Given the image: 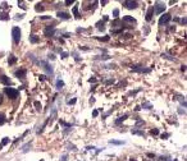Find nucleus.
<instances>
[{
	"instance_id": "f257e3e1",
	"label": "nucleus",
	"mask_w": 187,
	"mask_h": 161,
	"mask_svg": "<svg viewBox=\"0 0 187 161\" xmlns=\"http://www.w3.org/2000/svg\"><path fill=\"white\" fill-rule=\"evenodd\" d=\"M4 92H5V95L8 96L10 100H14V99H17L18 97V95H19V91L17 88H12V87H6V88H4Z\"/></svg>"
},
{
	"instance_id": "f03ea898",
	"label": "nucleus",
	"mask_w": 187,
	"mask_h": 161,
	"mask_svg": "<svg viewBox=\"0 0 187 161\" xmlns=\"http://www.w3.org/2000/svg\"><path fill=\"white\" fill-rule=\"evenodd\" d=\"M12 36H13L14 44H19V41H21V30H19L18 27H13L12 28Z\"/></svg>"
},
{
	"instance_id": "7ed1b4c3",
	"label": "nucleus",
	"mask_w": 187,
	"mask_h": 161,
	"mask_svg": "<svg viewBox=\"0 0 187 161\" xmlns=\"http://www.w3.org/2000/svg\"><path fill=\"white\" fill-rule=\"evenodd\" d=\"M38 64H40L41 67H44V69L46 70L47 74H50V76H53V74H54V69H53V67H51L47 62H45V60H41V62H38Z\"/></svg>"
},
{
	"instance_id": "20e7f679",
	"label": "nucleus",
	"mask_w": 187,
	"mask_h": 161,
	"mask_svg": "<svg viewBox=\"0 0 187 161\" xmlns=\"http://www.w3.org/2000/svg\"><path fill=\"white\" fill-rule=\"evenodd\" d=\"M153 68H144V67H138V65H132L131 70L136 73H150Z\"/></svg>"
},
{
	"instance_id": "39448f33",
	"label": "nucleus",
	"mask_w": 187,
	"mask_h": 161,
	"mask_svg": "<svg viewBox=\"0 0 187 161\" xmlns=\"http://www.w3.org/2000/svg\"><path fill=\"white\" fill-rule=\"evenodd\" d=\"M153 8H154V13L162 14V13L165 10V4H164V3H156L155 6H153Z\"/></svg>"
},
{
	"instance_id": "423d86ee",
	"label": "nucleus",
	"mask_w": 187,
	"mask_h": 161,
	"mask_svg": "<svg viewBox=\"0 0 187 161\" xmlns=\"http://www.w3.org/2000/svg\"><path fill=\"white\" fill-rule=\"evenodd\" d=\"M26 74H27V69L26 68H21V69H18V70H15L14 72V76L17 77V78H19V79H24Z\"/></svg>"
},
{
	"instance_id": "0eeeda50",
	"label": "nucleus",
	"mask_w": 187,
	"mask_h": 161,
	"mask_svg": "<svg viewBox=\"0 0 187 161\" xmlns=\"http://www.w3.org/2000/svg\"><path fill=\"white\" fill-rule=\"evenodd\" d=\"M170 19H172V15H170L169 13H167V14H163L162 17L159 18V24H160V26L167 24V23H168V22L170 21Z\"/></svg>"
},
{
	"instance_id": "6e6552de",
	"label": "nucleus",
	"mask_w": 187,
	"mask_h": 161,
	"mask_svg": "<svg viewBox=\"0 0 187 161\" xmlns=\"http://www.w3.org/2000/svg\"><path fill=\"white\" fill-rule=\"evenodd\" d=\"M44 33H45V36H46V37H51L54 33H55V28H54L53 26H47V27L45 28Z\"/></svg>"
},
{
	"instance_id": "1a4fd4ad",
	"label": "nucleus",
	"mask_w": 187,
	"mask_h": 161,
	"mask_svg": "<svg viewBox=\"0 0 187 161\" xmlns=\"http://www.w3.org/2000/svg\"><path fill=\"white\" fill-rule=\"evenodd\" d=\"M122 4H123L126 8H128V9H136L137 6H138L137 1H123Z\"/></svg>"
},
{
	"instance_id": "9d476101",
	"label": "nucleus",
	"mask_w": 187,
	"mask_h": 161,
	"mask_svg": "<svg viewBox=\"0 0 187 161\" xmlns=\"http://www.w3.org/2000/svg\"><path fill=\"white\" fill-rule=\"evenodd\" d=\"M153 14H154V8L150 6V8L147 9V13H146V21L147 22H150L151 19H153Z\"/></svg>"
},
{
	"instance_id": "9b49d317",
	"label": "nucleus",
	"mask_w": 187,
	"mask_h": 161,
	"mask_svg": "<svg viewBox=\"0 0 187 161\" xmlns=\"http://www.w3.org/2000/svg\"><path fill=\"white\" fill-rule=\"evenodd\" d=\"M0 82H3V83H4V85H6L8 87L12 85V80L9 79L6 76H1V77H0Z\"/></svg>"
},
{
	"instance_id": "f8f14e48",
	"label": "nucleus",
	"mask_w": 187,
	"mask_h": 161,
	"mask_svg": "<svg viewBox=\"0 0 187 161\" xmlns=\"http://www.w3.org/2000/svg\"><path fill=\"white\" fill-rule=\"evenodd\" d=\"M58 17H59L60 19H69L70 15L68 14V13H66V12H58Z\"/></svg>"
},
{
	"instance_id": "ddd939ff",
	"label": "nucleus",
	"mask_w": 187,
	"mask_h": 161,
	"mask_svg": "<svg viewBox=\"0 0 187 161\" xmlns=\"http://www.w3.org/2000/svg\"><path fill=\"white\" fill-rule=\"evenodd\" d=\"M8 63H9V65H14V64L17 63V58H15L14 55H9Z\"/></svg>"
},
{
	"instance_id": "4468645a",
	"label": "nucleus",
	"mask_w": 187,
	"mask_h": 161,
	"mask_svg": "<svg viewBox=\"0 0 187 161\" xmlns=\"http://www.w3.org/2000/svg\"><path fill=\"white\" fill-rule=\"evenodd\" d=\"M132 134H137V136H141V137H144L145 136V133H144V130H140V129H137V128H135V129H132Z\"/></svg>"
},
{
	"instance_id": "2eb2a0df",
	"label": "nucleus",
	"mask_w": 187,
	"mask_h": 161,
	"mask_svg": "<svg viewBox=\"0 0 187 161\" xmlns=\"http://www.w3.org/2000/svg\"><path fill=\"white\" fill-rule=\"evenodd\" d=\"M127 118H128V114H124V115H123V117H121V118H118V119H117V120H115V124H117V125H118V124H121V123H122V121H124V120H126V119H127Z\"/></svg>"
},
{
	"instance_id": "dca6fc26",
	"label": "nucleus",
	"mask_w": 187,
	"mask_h": 161,
	"mask_svg": "<svg viewBox=\"0 0 187 161\" xmlns=\"http://www.w3.org/2000/svg\"><path fill=\"white\" fill-rule=\"evenodd\" d=\"M30 41H31L32 44H37L38 41H40V38H38L36 35H31V36H30Z\"/></svg>"
},
{
	"instance_id": "f3484780",
	"label": "nucleus",
	"mask_w": 187,
	"mask_h": 161,
	"mask_svg": "<svg viewBox=\"0 0 187 161\" xmlns=\"http://www.w3.org/2000/svg\"><path fill=\"white\" fill-rule=\"evenodd\" d=\"M123 21L124 22H132V23H136V19L132 18L131 15H126V17H123Z\"/></svg>"
},
{
	"instance_id": "a211bd4d",
	"label": "nucleus",
	"mask_w": 187,
	"mask_h": 161,
	"mask_svg": "<svg viewBox=\"0 0 187 161\" xmlns=\"http://www.w3.org/2000/svg\"><path fill=\"white\" fill-rule=\"evenodd\" d=\"M73 14H75L76 18H81V15H80V13H78V5L73 6Z\"/></svg>"
},
{
	"instance_id": "6ab92c4d",
	"label": "nucleus",
	"mask_w": 187,
	"mask_h": 161,
	"mask_svg": "<svg viewBox=\"0 0 187 161\" xmlns=\"http://www.w3.org/2000/svg\"><path fill=\"white\" fill-rule=\"evenodd\" d=\"M8 143H9V138L4 137V138H3V141H1V143H0V149H3V147H4L5 144H8Z\"/></svg>"
},
{
	"instance_id": "aec40b11",
	"label": "nucleus",
	"mask_w": 187,
	"mask_h": 161,
	"mask_svg": "<svg viewBox=\"0 0 187 161\" xmlns=\"http://www.w3.org/2000/svg\"><path fill=\"white\" fill-rule=\"evenodd\" d=\"M177 100H178L179 102L183 105V108H186V100H185V97H182V96H179V95H177Z\"/></svg>"
},
{
	"instance_id": "412c9836",
	"label": "nucleus",
	"mask_w": 187,
	"mask_h": 161,
	"mask_svg": "<svg viewBox=\"0 0 187 161\" xmlns=\"http://www.w3.org/2000/svg\"><path fill=\"white\" fill-rule=\"evenodd\" d=\"M141 108H142V109H146V110H150V109H153V105H151L150 102H144Z\"/></svg>"
},
{
	"instance_id": "4be33fe9",
	"label": "nucleus",
	"mask_w": 187,
	"mask_h": 161,
	"mask_svg": "<svg viewBox=\"0 0 187 161\" xmlns=\"http://www.w3.org/2000/svg\"><path fill=\"white\" fill-rule=\"evenodd\" d=\"M63 87H64V82H63L62 79H58L57 80V88L58 90H62Z\"/></svg>"
},
{
	"instance_id": "5701e85b",
	"label": "nucleus",
	"mask_w": 187,
	"mask_h": 161,
	"mask_svg": "<svg viewBox=\"0 0 187 161\" xmlns=\"http://www.w3.org/2000/svg\"><path fill=\"white\" fill-rule=\"evenodd\" d=\"M0 19H1V21H8L9 19L8 13H0Z\"/></svg>"
},
{
	"instance_id": "b1692460",
	"label": "nucleus",
	"mask_w": 187,
	"mask_h": 161,
	"mask_svg": "<svg viewBox=\"0 0 187 161\" xmlns=\"http://www.w3.org/2000/svg\"><path fill=\"white\" fill-rule=\"evenodd\" d=\"M109 143H112V144H117V146H119V144H124L123 141H115V139H110V141H109Z\"/></svg>"
},
{
	"instance_id": "393cba45",
	"label": "nucleus",
	"mask_w": 187,
	"mask_h": 161,
	"mask_svg": "<svg viewBox=\"0 0 187 161\" xmlns=\"http://www.w3.org/2000/svg\"><path fill=\"white\" fill-rule=\"evenodd\" d=\"M5 114H3V112H0V125L5 124Z\"/></svg>"
},
{
	"instance_id": "a878e982",
	"label": "nucleus",
	"mask_w": 187,
	"mask_h": 161,
	"mask_svg": "<svg viewBox=\"0 0 187 161\" xmlns=\"http://www.w3.org/2000/svg\"><path fill=\"white\" fill-rule=\"evenodd\" d=\"M28 149H31V143H27V144H26V146H23V147H22V152H23V153H26V152H27V151H28Z\"/></svg>"
},
{
	"instance_id": "bb28decb",
	"label": "nucleus",
	"mask_w": 187,
	"mask_h": 161,
	"mask_svg": "<svg viewBox=\"0 0 187 161\" xmlns=\"http://www.w3.org/2000/svg\"><path fill=\"white\" fill-rule=\"evenodd\" d=\"M59 123L63 125V127H66V128H70L72 127V124L70 123H66V121H63V120H59Z\"/></svg>"
},
{
	"instance_id": "cd10ccee",
	"label": "nucleus",
	"mask_w": 187,
	"mask_h": 161,
	"mask_svg": "<svg viewBox=\"0 0 187 161\" xmlns=\"http://www.w3.org/2000/svg\"><path fill=\"white\" fill-rule=\"evenodd\" d=\"M150 134H153V136H158V134H159V129L154 128V129H151V130H150Z\"/></svg>"
},
{
	"instance_id": "c85d7f7f",
	"label": "nucleus",
	"mask_w": 187,
	"mask_h": 161,
	"mask_svg": "<svg viewBox=\"0 0 187 161\" xmlns=\"http://www.w3.org/2000/svg\"><path fill=\"white\" fill-rule=\"evenodd\" d=\"M33 105H35V108H36V110H38V111L41 110V104H40L38 101H35V102H33Z\"/></svg>"
},
{
	"instance_id": "c756f323",
	"label": "nucleus",
	"mask_w": 187,
	"mask_h": 161,
	"mask_svg": "<svg viewBox=\"0 0 187 161\" xmlns=\"http://www.w3.org/2000/svg\"><path fill=\"white\" fill-rule=\"evenodd\" d=\"M98 40H100V41H104V42H108L109 41V36H104V37H96Z\"/></svg>"
},
{
	"instance_id": "7c9ffc66",
	"label": "nucleus",
	"mask_w": 187,
	"mask_h": 161,
	"mask_svg": "<svg viewBox=\"0 0 187 161\" xmlns=\"http://www.w3.org/2000/svg\"><path fill=\"white\" fill-rule=\"evenodd\" d=\"M159 161H172V160L168 156H162V157H159Z\"/></svg>"
},
{
	"instance_id": "2f4dec72",
	"label": "nucleus",
	"mask_w": 187,
	"mask_h": 161,
	"mask_svg": "<svg viewBox=\"0 0 187 161\" xmlns=\"http://www.w3.org/2000/svg\"><path fill=\"white\" fill-rule=\"evenodd\" d=\"M95 59H103V60H108V59H110V56H109V55H104V56H96Z\"/></svg>"
},
{
	"instance_id": "473e14b6",
	"label": "nucleus",
	"mask_w": 187,
	"mask_h": 161,
	"mask_svg": "<svg viewBox=\"0 0 187 161\" xmlns=\"http://www.w3.org/2000/svg\"><path fill=\"white\" fill-rule=\"evenodd\" d=\"M36 10H37V12H43V10H44L43 4H37V5H36Z\"/></svg>"
},
{
	"instance_id": "72a5a7b5",
	"label": "nucleus",
	"mask_w": 187,
	"mask_h": 161,
	"mask_svg": "<svg viewBox=\"0 0 187 161\" xmlns=\"http://www.w3.org/2000/svg\"><path fill=\"white\" fill-rule=\"evenodd\" d=\"M162 56H163V58H167V59H169V60H173V62L176 60L173 56H169V55H167V54H162Z\"/></svg>"
},
{
	"instance_id": "f704fd0d",
	"label": "nucleus",
	"mask_w": 187,
	"mask_h": 161,
	"mask_svg": "<svg viewBox=\"0 0 187 161\" xmlns=\"http://www.w3.org/2000/svg\"><path fill=\"white\" fill-rule=\"evenodd\" d=\"M141 125H145V121L144 120H137L136 121V127H141Z\"/></svg>"
},
{
	"instance_id": "c9c22d12",
	"label": "nucleus",
	"mask_w": 187,
	"mask_h": 161,
	"mask_svg": "<svg viewBox=\"0 0 187 161\" xmlns=\"http://www.w3.org/2000/svg\"><path fill=\"white\" fill-rule=\"evenodd\" d=\"M113 15H114V18H118V15H119V10H118V9H114V12H113Z\"/></svg>"
},
{
	"instance_id": "e433bc0d",
	"label": "nucleus",
	"mask_w": 187,
	"mask_h": 161,
	"mask_svg": "<svg viewBox=\"0 0 187 161\" xmlns=\"http://www.w3.org/2000/svg\"><path fill=\"white\" fill-rule=\"evenodd\" d=\"M110 83H114V79H109V80H105V85H110Z\"/></svg>"
},
{
	"instance_id": "4c0bfd02",
	"label": "nucleus",
	"mask_w": 187,
	"mask_h": 161,
	"mask_svg": "<svg viewBox=\"0 0 187 161\" xmlns=\"http://www.w3.org/2000/svg\"><path fill=\"white\" fill-rule=\"evenodd\" d=\"M73 3H75L73 0H67V1H66V5H70V4H73Z\"/></svg>"
},
{
	"instance_id": "58836bf2",
	"label": "nucleus",
	"mask_w": 187,
	"mask_h": 161,
	"mask_svg": "<svg viewBox=\"0 0 187 161\" xmlns=\"http://www.w3.org/2000/svg\"><path fill=\"white\" fill-rule=\"evenodd\" d=\"M1 8H3V9H8V4H6V3H3V4H1Z\"/></svg>"
},
{
	"instance_id": "ea45409f",
	"label": "nucleus",
	"mask_w": 187,
	"mask_h": 161,
	"mask_svg": "<svg viewBox=\"0 0 187 161\" xmlns=\"http://www.w3.org/2000/svg\"><path fill=\"white\" fill-rule=\"evenodd\" d=\"M99 115V111L98 110H93V112H92V117H98Z\"/></svg>"
},
{
	"instance_id": "a19ab883",
	"label": "nucleus",
	"mask_w": 187,
	"mask_h": 161,
	"mask_svg": "<svg viewBox=\"0 0 187 161\" xmlns=\"http://www.w3.org/2000/svg\"><path fill=\"white\" fill-rule=\"evenodd\" d=\"M169 136H170L169 133H165V134H162V138H163V139H164V138H168Z\"/></svg>"
},
{
	"instance_id": "79ce46f5",
	"label": "nucleus",
	"mask_w": 187,
	"mask_h": 161,
	"mask_svg": "<svg viewBox=\"0 0 187 161\" xmlns=\"http://www.w3.org/2000/svg\"><path fill=\"white\" fill-rule=\"evenodd\" d=\"M76 101H77V100H76V99H73L72 101H69V102H68V104H69V105H75V104H76Z\"/></svg>"
},
{
	"instance_id": "37998d69",
	"label": "nucleus",
	"mask_w": 187,
	"mask_h": 161,
	"mask_svg": "<svg viewBox=\"0 0 187 161\" xmlns=\"http://www.w3.org/2000/svg\"><path fill=\"white\" fill-rule=\"evenodd\" d=\"M89 82H90V83H91V82H92V83H93V82H96V79H95V77H91V78H90V79H89Z\"/></svg>"
},
{
	"instance_id": "c03bdc74",
	"label": "nucleus",
	"mask_w": 187,
	"mask_h": 161,
	"mask_svg": "<svg viewBox=\"0 0 187 161\" xmlns=\"http://www.w3.org/2000/svg\"><path fill=\"white\" fill-rule=\"evenodd\" d=\"M73 55H75V58H76V62H80V58H78V55H77L76 53H72Z\"/></svg>"
},
{
	"instance_id": "a18cd8bd",
	"label": "nucleus",
	"mask_w": 187,
	"mask_h": 161,
	"mask_svg": "<svg viewBox=\"0 0 187 161\" xmlns=\"http://www.w3.org/2000/svg\"><path fill=\"white\" fill-rule=\"evenodd\" d=\"M68 55H69L68 53H62V58H63V59H64V58H67Z\"/></svg>"
},
{
	"instance_id": "49530a36",
	"label": "nucleus",
	"mask_w": 187,
	"mask_h": 161,
	"mask_svg": "<svg viewBox=\"0 0 187 161\" xmlns=\"http://www.w3.org/2000/svg\"><path fill=\"white\" fill-rule=\"evenodd\" d=\"M147 156L151 157V159H154V157H155V155H154V153H147Z\"/></svg>"
},
{
	"instance_id": "de8ad7c7",
	"label": "nucleus",
	"mask_w": 187,
	"mask_h": 161,
	"mask_svg": "<svg viewBox=\"0 0 187 161\" xmlns=\"http://www.w3.org/2000/svg\"><path fill=\"white\" fill-rule=\"evenodd\" d=\"M181 23H182V24H186V18H182V19H181Z\"/></svg>"
},
{
	"instance_id": "09e8293b",
	"label": "nucleus",
	"mask_w": 187,
	"mask_h": 161,
	"mask_svg": "<svg viewBox=\"0 0 187 161\" xmlns=\"http://www.w3.org/2000/svg\"><path fill=\"white\" fill-rule=\"evenodd\" d=\"M62 161H67V155H63V156H62Z\"/></svg>"
},
{
	"instance_id": "8fccbe9b",
	"label": "nucleus",
	"mask_w": 187,
	"mask_h": 161,
	"mask_svg": "<svg viewBox=\"0 0 187 161\" xmlns=\"http://www.w3.org/2000/svg\"><path fill=\"white\" fill-rule=\"evenodd\" d=\"M41 19H50L49 15H44V17H41Z\"/></svg>"
},
{
	"instance_id": "3c124183",
	"label": "nucleus",
	"mask_w": 187,
	"mask_h": 161,
	"mask_svg": "<svg viewBox=\"0 0 187 161\" xmlns=\"http://www.w3.org/2000/svg\"><path fill=\"white\" fill-rule=\"evenodd\" d=\"M181 70H182V72H186V65H182V67H181Z\"/></svg>"
},
{
	"instance_id": "603ef678",
	"label": "nucleus",
	"mask_w": 187,
	"mask_h": 161,
	"mask_svg": "<svg viewBox=\"0 0 187 161\" xmlns=\"http://www.w3.org/2000/svg\"><path fill=\"white\" fill-rule=\"evenodd\" d=\"M93 102H95V99L91 97V99H90V104H93Z\"/></svg>"
},
{
	"instance_id": "864d4df0",
	"label": "nucleus",
	"mask_w": 187,
	"mask_h": 161,
	"mask_svg": "<svg viewBox=\"0 0 187 161\" xmlns=\"http://www.w3.org/2000/svg\"><path fill=\"white\" fill-rule=\"evenodd\" d=\"M135 110H136V111H140L141 108H140V106H136V108H135Z\"/></svg>"
},
{
	"instance_id": "5fc2aeb1",
	"label": "nucleus",
	"mask_w": 187,
	"mask_h": 161,
	"mask_svg": "<svg viewBox=\"0 0 187 161\" xmlns=\"http://www.w3.org/2000/svg\"><path fill=\"white\" fill-rule=\"evenodd\" d=\"M49 58H50V59H51V60H54V59H55V56H54V55H53V54H51V55H49Z\"/></svg>"
},
{
	"instance_id": "6e6d98bb",
	"label": "nucleus",
	"mask_w": 187,
	"mask_h": 161,
	"mask_svg": "<svg viewBox=\"0 0 187 161\" xmlns=\"http://www.w3.org/2000/svg\"><path fill=\"white\" fill-rule=\"evenodd\" d=\"M3 102V96H1V93H0V104Z\"/></svg>"
},
{
	"instance_id": "4d7b16f0",
	"label": "nucleus",
	"mask_w": 187,
	"mask_h": 161,
	"mask_svg": "<svg viewBox=\"0 0 187 161\" xmlns=\"http://www.w3.org/2000/svg\"><path fill=\"white\" fill-rule=\"evenodd\" d=\"M130 161H136V159H132V157H131V159H130Z\"/></svg>"
},
{
	"instance_id": "13d9d810",
	"label": "nucleus",
	"mask_w": 187,
	"mask_h": 161,
	"mask_svg": "<svg viewBox=\"0 0 187 161\" xmlns=\"http://www.w3.org/2000/svg\"><path fill=\"white\" fill-rule=\"evenodd\" d=\"M173 161H177V160H173Z\"/></svg>"
}]
</instances>
